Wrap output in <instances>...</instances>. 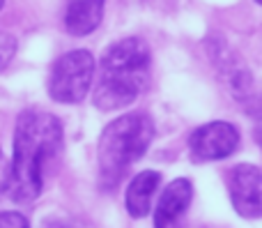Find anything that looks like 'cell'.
<instances>
[{"label": "cell", "mask_w": 262, "mask_h": 228, "mask_svg": "<svg viewBox=\"0 0 262 228\" xmlns=\"http://www.w3.org/2000/svg\"><path fill=\"white\" fill-rule=\"evenodd\" d=\"M159 182H161V173H157V171H143L129 182L124 203H127V212L134 219H143L149 215Z\"/></svg>", "instance_id": "9"}, {"label": "cell", "mask_w": 262, "mask_h": 228, "mask_svg": "<svg viewBox=\"0 0 262 228\" xmlns=\"http://www.w3.org/2000/svg\"><path fill=\"white\" fill-rule=\"evenodd\" d=\"M7 175H9V164L5 159L3 150H0V189H5V182H7Z\"/></svg>", "instance_id": "12"}, {"label": "cell", "mask_w": 262, "mask_h": 228, "mask_svg": "<svg viewBox=\"0 0 262 228\" xmlns=\"http://www.w3.org/2000/svg\"><path fill=\"white\" fill-rule=\"evenodd\" d=\"M0 228H30L21 212H0Z\"/></svg>", "instance_id": "11"}, {"label": "cell", "mask_w": 262, "mask_h": 228, "mask_svg": "<svg viewBox=\"0 0 262 228\" xmlns=\"http://www.w3.org/2000/svg\"><path fill=\"white\" fill-rule=\"evenodd\" d=\"M228 189L235 210L246 219L262 215V173L253 164H237L228 175Z\"/></svg>", "instance_id": "6"}, {"label": "cell", "mask_w": 262, "mask_h": 228, "mask_svg": "<svg viewBox=\"0 0 262 228\" xmlns=\"http://www.w3.org/2000/svg\"><path fill=\"white\" fill-rule=\"evenodd\" d=\"M193 198V184L186 178H177L163 189L154 210V228H182L184 215Z\"/></svg>", "instance_id": "7"}, {"label": "cell", "mask_w": 262, "mask_h": 228, "mask_svg": "<svg viewBox=\"0 0 262 228\" xmlns=\"http://www.w3.org/2000/svg\"><path fill=\"white\" fill-rule=\"evenodd\" d=\"M62 148V122L53 113L28 109L14 129V159L3 192L14 203H32L44 189V169Z\"/></svg>", "instance_id": "1"}, {"label": "cell", "mask_w": 262, "mask_h": 228, "mask_svg": "<svg viewBox=\"0 0 262 228\" xmlns=\"http://www.w3.org/2000/svg\"><path fill=\"white\" fill-rule=\"evenodd\" d=\"M239 146V132L232 122H207L189 136V150L195 161H219L230 157Z\"/></svg>", "instance_id": "5"}, {"label": "cell", "mask_w": 262, "mask_h": 228, "mask_svg": "<svg viewBox=\"0 0 262 228\" xmlns=\"http://www.w3.org/2000/svg\"><path fill=\"white\" fill-rule=\"evenodd\" d=\"M106 0H67L64 28L74 37H85L99 28Z\"/></svg>", "instance_id": "8"}, {"label": "cell", "mask_w": 262, "mask_h": 228, "mask_svg": "<svg viewBox=\"0 0 262 228\" xmlns=\"http://www.w3.org/2000/svg\"><path fill=\"white\" fill-rule=\"evenodd\" d=\"M152 55L143 39L124 37L106 49L97 69L92 101L101 111H115L134 104L149 83Z\"/></svg>", "instance_id": "2"}, {"label": "cell", "mask_w": 262, "mask_h": 228, "mask_svg": "<svg viewBox=\"0 0 262 228\" xmlns=\"http://www.w3.org/2000/svg\"><path fill=\"white\" fill-rule=\"evenodd\" d=\"M154 138V122L147 113H127L101 132L97 146L99 180L104 187H118L131 164L147 152Z\"/></svg>", "instance_id": "3"}, {"label": "cell", "mask_w": 262, "mask_h": 228, "mask_svg": "<svg viewBox=\"0 0 262 228\" xmlns=\"http://www.w3.org/2000/svg\"><path fill=\"white\" fill-rule=\"evenodd\" d=\"M3 5H5V0H0V7H3Z\"/></svg>", "instance_id": "13"}, {"label": "cell", "mask_w": 262, "mask_h": 228, "mask_svg": "<svg viewBox=\"0 0 262 228\" xmlns=\"http://www.w3.org/2000/svg\"><path fill=\"white\" fill-rule=\"evenodd\" d=\"M14 53H16V39H14V35L0 30V72L12 63Z\"/></svg>", "instance_id": "10"}, {"label": "cell", "mask_w": 262, "mask_h": 228, "mask_svg": "<svg viewBox=\"0 0 262 228\" xmlns=\"http://www.w3.org/2000/svg\"><path fill=\"white\" fill-rule=\"evenodd\" d=\"M95 81V55L76 49L60 55L49 76V95L60 104H78L85 99Z\"/></svg>", "instance_id": "4"}, {"label": "cell", "mask_w": 262, "mask_h": 228, "mask_svg": "<svg viewBox=\"0 0 262 228\" xmlns=\"http://www.w3.org/2000/svg\"><path fill=\"white\" fill-rule=\"evenodd\" d=\"M255 3H260V0H255Z\"/></svg>", "instance_id": "14"}]
</instances>
